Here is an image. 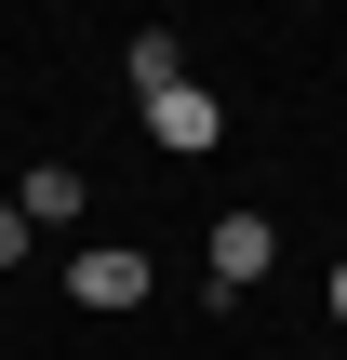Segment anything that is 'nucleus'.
Segmentation results:
<instances>
[{
	"mask_svg": "<svg viewBox=\"0 0 347 360\" xmlns=\"http://www.w3.org/2000/svg\"><path fill=\"white\" fill-rule=\"evenodd\" d=\"M0 267H27V214L13 200H0Z\"/></svg>",
	"mask_w": 347,
	"mask_h": 360,
	"instance_id": "6",
	"label": "nucleus"
},
{
	"mask_svg": "<svg viewBox=\"0 0 347 360\" xmlns=\"http://www.w3.org/2000/svg\"><path fill=\"white\" fill-rule=\"evenodd\" d=\"M281 267V240H267V214H214V294H254Z\"/></svg>",
	"mask_w": 347,
	"mask_h": 360,
	"instance_id": "3",
	"label": "nucleus"
},
{
	"mask_svg": "<svg viewBox=\"0 0 347 360\" xmlns=\"http://www.w3.org/2000/svg\"><path fill=\"white\" fill-rule=\"evenodd\" d=\"M120 67H134V107H160V94L187 80V40H174V27H147V40H134Z\"/></svg>",
	"mask_w": 347,
	"mask_h": 360,
	"instance_id": "5",
	"label": "nucleus"
},
{
	"mask_svg": "<svg viewBox=\"0 0 347 360\" xmlns=\"http://www.w3.org/2000/svg\"><path fill=\"white\" fill-rule=\"evenodd\" d=\"M67 294H80L94 321H134V307H147V254H67Z\"/></svg>",
	"mask_w": 347,
	"mask_h": 360,
	"instance_id": "2",
	"label": "nucleus"
},
{
	"mask_svg": "<svg viewBox=\"0 0 347 360\" xmlns=\"http://www.w3.org/2000/svg\"><path fill=\"white\" fill-rule=\"evenodd\" d=\"M321 294H334V321H347V254H334V281H321Z\"/></svg>",
	"mask_w": 347,
	"mask_h": 360,
	"instance_id": "7",
	"label": "nucleus"
},
{
	"mask_svg": "<svg viewBox=\"0 0 347 360\" xmlns=\"http://www.w3.org/2000/svg\"><path fill=\"white\" fill-rule=\"evenodd\" d=\"M147 134H160V160H214V147H227V107H214L201 80H174V94L147 107Z\"/></svg>",
	"mask_w": 347,
	"mask_h": 360,
	"instance_id": "1",
	"label": "nucleus"
},
{
	"mask_svg": "<svg viewBox=\"0 0 347 360\" xmlns=\"http://www.w3.org/2000/svg\"><path fill=\"white\" fill-rule=\"evenodd\" d=\"M80 200H94V187H80V160H27V187H13L27 240H40V227H80Z\"/></svg>",
	"mask_w": 347,
	"mask_h": 360,
	"instance_id": "4",
	"label": "nucleus"
}]
</instances>
